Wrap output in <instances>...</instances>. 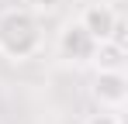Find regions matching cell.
<instances>
[{
	"mask_svg": "<svg viewBox=\"0 0 128 124\" xmlns=\"http://www.w3.org/2000/svg\"><path fill=\"white\" fill-rule=\"evenodd\" d=\"M42 48V24L28 7H10L0 14V55L24 62Z\"/></svg>",
	"mask_w": 128,
	"mask_h": 124,
	"instance_id": "1",
	"label": "cell"
},
{
	"mask_svg": "<svg viewBox=\"0 0 128 124\" xmlns=\"http://www.w3.org/2000/svg\"><path fill=\"white\" fill-rule=\"evenodd\" d=\"M90 97L100 103L104 110L118 114L128 100V76L125 69H97L94 76V86H90Z\"/></svg>",
	"mask_w": 128,
	"mask_h": 124,
	"instance_id": "3",
	"label": "cell"
},
{
	"mask_svg": "<svg viewBox=\"0 0 128 124\" xmlns=\"http://www.w3.org/2000/svg\"><path fill=\"white\" fill-rule=\"evenodd\" d=\"M76 21L90 31V38H94V41H121V31H125L118 7H111V3H104V0L86 3L83 14H80Z\"/></svg>",
	"mask_w": 128,
	"mask_h": 124,
	"instance_id": "2",
	"label": "cell"
},
{
	"mask_svg": "<svg viewBox=\"0 0 128 124\" xmlns=\"http://www.w3.org/2000/svg\"><path fill=\"white\" fill-rule=\"evenodd\" d=\"M24 3H28L31 14H48V10H56L62 0H24Z\"/></svg>",
	"mask_w": 128,
	"mask_h": 124,
	"instance_id": "6",
	"label": "cell"
},
{
	"mask_svg": "<svg viewBox=\"0 0 128 124\" xmlns=\"http://www.w3.org/2000/svg\"><path fill=\"white\" fill-rule=\"evenodd\" d=\"M90 62L97 69H125V45L121 41H97Z\"/></svg>",
	"mask_w": 128,
	"mask_h": 124,
	"instance_id": "5",
	"label": "cell"
},
{
	"mask_svg": "<svg viewBox=\"0 0 128 124\" xmlns=\"http://www.w3.org/2000/svg\"><path fill=\"white\" fill-rule=\"evenodd\" d=\"M56 48H59V55L66 62H90L97 41L90 38V31H86L80 21H69L62 31H59V38H56Z\"/></svg>",
	"mask_w": 128,
	"mask_h": 124,
	"instance_id": "4",
	"label": "cell"
}]
</instances>
